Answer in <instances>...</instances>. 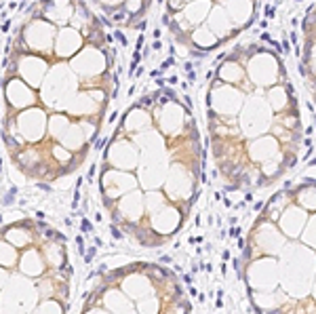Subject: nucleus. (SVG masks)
<instances>
[{
    "instance_id": "obj_2",
    "label": "nucleus",
    "mask_w": 316,
    "mask_h": 314,
    "mask_svg": "<svg viewBox=\"0 0 316 314\" xmlns=\"http://www.w3.org/2000/svg\"><path fill=\"white\" fill-rule=\"evenodd\" d=\"M270 314H280V312H278V310H274V312H270Z\"/></svg>"
},
{
    "instance_id": "obj_1",
    "label": "nucleus",
    "mask_w": 316,
    "mask_h": 314,
    "mask_svg": "<svg viewBox=\"0 0 316 314\" xmlns=\"http://www.w3.org/2000/svg\"><path fill=\"white\" fill-rule=\"evenodd\" d=\"M6 97H8V101H11L15 108H25L28 103H32V101L36 99L32 91L25 89V87H23L21 82H17V80H13V82L8 85Z\"/></svg>"
}]
</instances>
